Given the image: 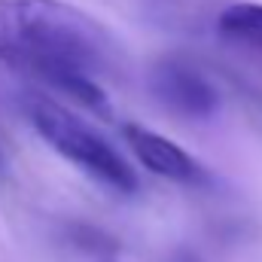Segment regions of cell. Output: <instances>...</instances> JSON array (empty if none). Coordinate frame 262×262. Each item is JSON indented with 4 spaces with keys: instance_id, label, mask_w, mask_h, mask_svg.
Returning <instances> with one entry per match:
<instances>
[{
    "instance_id": "7a4b0ae2",
    "label": "cell",
    "mask_w": 262,
    "mask_h": 262,
    "mask_svg": "<svg viewBox=\"0 0 262 262\" xmlns=\"http://www.w3.org/2000/svg\"><path fill=\"white\" fill-rule=\"evenodd\" d=\"M25 113L37 134L79 171H85L92 180L110 186L113 192L131 195L137 189V174L125 162V156L85 119L70 113L64 104L46 98V95H28Z\"/></svg>"
},
{
    "instance_id": "8992f818",
    "label": "cell",
    "mask_w": 262,
    "mask_h": 262,
    "mask_svg": "<svg viewBox=\"0 0 262 262\" xmlns=\"http://www.w3.org/2000/svg\"><path fill=\"white\" fill-rule=\"evenodd\" d=\"M6 168V143H3V137H0V171Z\"/></svg>"
},
{
    "instance_id": "5b68a950",
    "label": "cell",
    "mask_w": 262,
    "mask_h": 262,
    "mask_svg": "<svg viewBox=\"0 0 262 262\" xmlns=\"http://www.w3.org/2000/svg\"><path fill=\"white\" fill-rule=\"evenodd\" d=\"M216 31L223 40L262 55V3H232L220 12Z\"/></svg>"
},
{
    "instance_id": "52a82bcc",
    "label": "cell",
    "mask_w": 262,
    "mask_h": 262,
    "mask_svg": "<svg viewBox=\"0 0 262 262\" xmlns=\"http://www.w3.org/2000/svg\"><path fill=\"white\" fill-rule=\"evenodd\" d=\"M174 262H198V259H195V256H189V253H183V256H177Z\"/></svg>"
},
{
    "instance_id": "6da1fadb",
    "label": "cell",
    "mask_w": 262,
    "mask_h": 262,
    "mask_svg": "<svg viewBox=\"0 0 262 262\" xmlns=\"http://www.w3.org/2000/svg\"><path fill=\"white\" fill-rule=\"evenodd\" d=\"M0 64L110 116L98 79L116 70L119 46L98 18L73 3L0 0Z\"/></svg>"
},
{
    "instance_id": "277c9868",
    "label": "cell",
    "mask_w": 262,
    "mask_h": 262,
    "mask_svg": "<svg viewBox=\"0 0 262 262\" xmlns=\"http://www.w3.org/2000/svg\"><path fill=\"white\" fill-rule=\"evenodd\" d=\"M122 137L131 146V152L137 156V162L146 171H152L156 177H165L180 186H207L210 183L207 168L198 159H192L183 146H177L174 140L143 128V125H131V122L122 125Z\"/></svg>"
},
{
    "instance_id": "3957f363",
    "label": "cell",
    "mask_w": 262,
    "mask_h": 262,
    "mask_svg": "<svg viewBox=\"0 0 262 262\" xmlns=\"http://www.w3.org/2000/svg\"><path fill=\"white\" fill-rule=\"evenodd\" d=\"M149 92L152 98L180 119H210L220 110L216 85L183 58H162L149 70Z\"/></svg>"
}]
</instances>
